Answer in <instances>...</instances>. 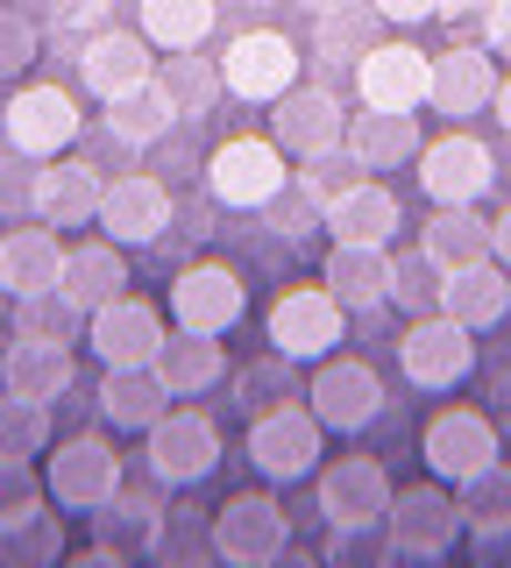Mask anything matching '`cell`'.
<instances>
[{"label": "cell", "instance_id": "obj_1", "mask_svg": "<svg viewBox=\"0 0 511 568\" xmlns=\"http://www.w3.org/2000/svg\"><path fill=\"white\" fill-rule=\"evenodd\" d=\"M0 135H8V150L50 164V156H64L85 135V106H79L72 85H58V79H22L0 100Z\"/></svg>", "mask_w": 511, "mask_h": 568}, {"label": "cell", "instance_id": "obj_2", "mask_svg": "<svg viewBox=\"0 0 511 568\" xmlns=\"http://www.w3.org/2000/svg\"><path fill=\"white\" fill-rule=\"evenodd\" d=\"M384 532H391L398 561H440L454 555V540H462V497L454 484H440V476H419V484L391 490V511H384Z\"/></svg>", "mask_w": 511, "mask_h": 568}, {"label": "cell", "instance_id": "obj_3", "mask_svg": "<svg viewBox=\"0 0 511 568\" xmlns=\"http://www.w3.org/2000/svg\"><path fill=\"white\" fill-rule=\"evenodd\" d=\"M292 185V156L277 150L270 135H227L214 156H206V192L227 213H263L277 192Z\"/></svg>", "mask_w": 511, "mask_h": 568}, {"label": "cell", "instance_id": "obj_4", "mask_svg": "<svg viewBox=\"0 0 511 568\" xmlns=\"http://www.w3.org/2000/svg\"><path fill=\"white\" fill-rule=\"evenodd\" d=\"M164 306H171V327H185V334H235L249 320V277L235 263L192 256V263H178Z\"/></svg>", "mask_w": 511, "mask_h": 568}, {"label": "cell", "instance_id": "obj_5", "mask_svg": "<svg viewBox=\"0 0 511 568\" xmlns=\"http://www.w3.org/2000/svg\"><path fill=\"white\" fill-rule=\"evenodd\" d=\"M263 334H270L277 355H292V363H320L348 342V306L327 292V284H285V292L270 298V313H263Z\"/></svg>", "mask_w": 511, "mask_h": 568}, {"label": "cell", "instance_id": "obj_6", "mask_svg": "<svg viewBox=\"0 0 511 568\" xmlns=\"http://www.w3.org/2000/svg\"><path fill=\"white\" fill-rule=\"evenodd\" d=\"M121 484H129V476H121V448H114L108 434H64V440H50V462H43L50 505L85 511V519H93Z\"/></svg>", "mask_w": 511, "mask_h": 568}, {"label": "cell", "instance_id": "obj_7", "mask_svg": "<svg viewBox=\"0 0 511 568\" xmlns=\"http://www.w3.org/2000/svg\"><path fill=\"white\" fill-rule=\"evenodd\" d=\"M419 192L427 206H483V192L498 185V150L469 129H448L433 142H419Z\"/></svg>", "mask_w": 511, "mask_h": 568}, {"label": "cell", "instance_id": "obj_8", "mask_svg": "<svg viewBox=\"0 0 511 568\" xmlns=\"http://www.w3.org/2000/svg\"><path fill=\"white\" fill-rule=\"evenodd\" d=\"M498 455H504V434L483 405H440L419 426V462H427V476H440V484H462V476L490 469Z\"/></svg>", "mask_w": 511, "mask_h": 568}, {"label": "cell", "instance_id": "obj_9", "mask_svg": "<svg viewBox=\"0 0 511 568\" xmlns=\"http://www.w3.org/2000/svg\"><path fill=\"white\" fill-rule=\"evenodd\" d=\"M100 235L121 242V248H156L178 227V192H171V178L156 171H121L108 178V192H100Z\"/></svg>", "mask_w": 511, "mask_h": 568}, {"label": "cell", "instance_id": "obj_10", "mask_svg": "<svg viewBox=\"0 0 511 568\" xmlns=\"http://www.w3.org/2000/svg\"><path fill=\"white\" fill-rule=\"evenodd\" d=\"M143 462H150V476L164 490H192V484H206V476L221 469V426L206 419L200 405H171V413L143 434Z\"/></svg>", "mask_w": 511, "mask_h": 568}, {"label": "cell", "instance_id": "obj_11", "mask_svg": "<svg viewBox=\"0 0 511 568\" xmlns=\"http://www.w3.org/2000/svg\"><path fill=\"white\" fill-rule=\"evenodd\" d=\"M320 455H327V426L313 419L306 398L249 419V469L263 476V484H298V476L320 469Z\"/></svg>", "mask_w": 511, "mask_h": 568}, {"label": "cell", "instance_id": "obj_12", "mask_svg": "<svg viewBox=\"0 0 511 568\" xmlns=\"http://www.w3.org/2000/svg\"><path fill=\"white\" fill-rule=\"evenodd\" d=\"M398 369L412 390H454V384L476 377V334L433 306L398 334Z\"/></svg>", "mask_w": 511, "mask_h": 568}, {"label": "cell", "instance_id": "obj_13", "mask_svg": "<svg viewBox=\"0 0 511 568\" xmlns=\"http://www.w3.org/2000/svg\"><path fill=\"white\" fill-rule=\"evenodd\" d=\"M306 405L313 419L327 426V434H369V426L384 419V377L362 363V355H320V369H313L306 384Z\"/></svg>", "mask_w": 511, "mask_h": 568}, {"label": "cell", "instance_id": "obj_14", "mask_svg": "<svg viewBox=\"0 0 511 568\" xmlns=\"http://www.w3.org/2000/svg\"><path fill=\"white\" fill-rule=\"evenodd\" d=\"M292 547V511L270 490H242L214 511V555L227 568H270Z\"/></svg>", "mask_w": 511, "mask_h": 568}, {"label": "cell", "instance_id": "obj_15", "mask_svg": "<svg viewBox=\"0 0 511 568\" xmlns=\"http://www.w3.org/2000/svg\"><path fill=\"white\" fill-rule=\"evenodd\" d=\"M164 334H171V320L143 292H121L100 313H85V348L100 355V369H143V363H156Z\"/></svg>", "mask_w": 511, "mask_h": 568}, {"label": "cell", "instance_id": "obj_16", "mask_svg": "<svg viewBox=\"0 0 511 568\" xmlns=\"http://www.w3.org/2000/svg\"><path fill=\"white\" fill-rule=\"evenodd\" d=\"M221 85L235 100H249V106H270L277 93H292V85H298V43H292L285 29H242V36H227Z\"/></svg>", "mask_w": 511, "mask_h": 568}, {"label": "cell", "instance_id": "obj_17", "mask_svg": "<svg viewBox=\"0 0 511 568\" xmlns=\"http://www.w3.org/2000/svg\"><path fill=\"white\" fill-rule=\"evenodd\" d=\"M427 79H433V58L419 43H405V36H377L356 58V100L384 106V114H419L427 106Z\"/></svg>", "mask_w": 511, "mask_h": 568}, {"label": "cell", "instance_id": "obj_18", "mask_svg": "<svg viewBox=\"0 0 511 568\" xmlns=\"http://www.w3.org/2000/svg\"><path fill=\"white\" fill-rule=\"evenodd\" d=\"M498 50L490 43H448L433 58V79H427V106L440 121H476V114H490V100H498Z\"/></svg>", "mask_w": 511, "mask_h": 568}, {"label": "cell", "instance_id": "obj_19", "mask_svg": "<svg viewBox=\"0 0 511 568\" xmlns=\"http://www.w3.org/2000/svg\"><path fill=\"white\" fill-rule=\"evenodd\" d=\"M156 490H164V484H156ZM156 490H129V484H121L108 505L93 511V561L129 568V561L156 555V532H164V511H171Z\"/></svg>", "mask_w": 511, "mask_h": 568}, {"label": "cell", "instance_id": "obj_20", "mask_svg": "<svg viewBox=\"0 0 511 568\" xmlns=\"http://www.w3.org/2000/svg\"><path fill=\"white\" fill-rule=\"evenodd\" d=\"M341 135H348V106H341V93H327V85H292V93L270 100V142L292 164L334 150Z\"/></svg>", "mask_w": 511, "mask_h": 568}, {"label": "cell", "instance_id": "obj_21", "mask_svg": "<svg viewBox=\"0 0 511 568\" xmlns=\"http://www.w3.org/2000/svg\"><path fill=\"white\" fill-rule=\"evenodd\" d=\"M391 511V469L377 455H341L320 469V519L327 526H384Z\"/></svg>", "mask_w": 511, "mask_h": 568}, {"label": "cell", "instance_id": "obj_22", "mask_svg": "<svg viewBox=\"0 0 511 568\" xmlns=\"http://www.w3.org/2000/svg\"><path fill=\"white\" fill-rule=\"evenodd\" d=\"M320 284L348 306V320H377L391 306V248L384 242H327L320 256Z\"/></svg>", "mask_w": 511, "mask_h": 568}, {"label": "cell", "instance_id": "obj_23", "mask_svg": "<svg viewBox=\"0 0 511 568\" xmlns=\"http://www.w3.org/2000/svg\"><path fill=\"white\" fill-rule=\"evenodd\" d=\"M100 192H108V171L93 164V156H50L37 171V221L43 227H93L100 221Z\"/></svg>", "mask_w": 511, "mask_h": 568}, {"label": "cell", "instance_id": "obj_24", "mask_svg": "<svg viewBox=\"0 0 511 568\" xmlns=\"http://www.w3.org/2000/svg\"><path fill=\"white\" fill-rule=\"evenodd\" d=\"M72 384H79L72 342H29V334H8V348H0V390L58 405V398H72Z\"/></svg>", "mask_w": 511, "mask_h": 568}, {"label": "cell", "instance_id": "obj_25", "mask_svg": "<svg viewBox=\"0 0 511 568\" xmlns=\"http://www.w3.org/2000/svg\"><path fill=\"white\" fill-rule=\"evenodd\" d=\"M72 64H79V79H85V93L93 100H114V93H129V85H143L156 58H150V36L143 29H100V36H85V43L72 50Z\"/></svg>", "mask_w": 511, "mask_h": 568}, {"label": "cell", "instance_id": "obj_26", "mask_svg": "<svg viewBox=\"0 0 511 568\" xmlns=\"http://www.w3.org/2000/svg\"><path fill=\"white\" fill-rule=\"evenodd\" d=\"M64 248H72V242L29 213L22 227H8V235H0V292H8V298H29V292L64 284Z\"/></svg>", "mask_w": 511, "mask_h": 568}, {"label": "cell", "instance_id": "obj_27", "mask_svg": "<svg viewBox=\"0 0 511 568\" xmlns=\"http://www.w3.org/2000/svg\"><path fill=\"white\" fill-rule=\"evenodd\" d=\"M320 227H327V242H384L391 248L405 227V200L384 178H362V185H348L341 200L320 206Z\"/></svg>", "mask_w": 511, "mask_h": 568}, {"label": "cell", "instance_id": "obj_28", "mask_svg": "<svg viewBox=\"0 0 511 568\" xmlns=\"http://www.w3.org/2000/svg\"><path fill=\"white\" fill-rule=\"evenodd\" d=\"M440 313L462 320L469 334H490L511 313V271H504L498 256L462 263V271H440Z\"/></svg>", "mask_w": 511, "mask_h": 568}, {"label": "cell", "instance_id": "obj_29", "mask_svg": "<svg viewBox=\"0 0 511 568\" xmlns=\"http://www.w3.org/2000/svg\"><path fill=\"white\" fill-rule=\"evenodd\" d=\"M454 497H462V526H469L476 561L498 555V547L511 540V462H490V469L462 476V484H454Z\"/></svg>", "mask_w": 511, "mask_h": 568}, {"label": "cell", "instance_id": "obj_30", "mask_svg": "<svg viewBox=\"0 0 511 568\" xmlns=\"http://www.w3.org/2000/svg\"><path fill=\"white\" fill-rule=\"evenodd\" d=\"M156 377H164L171 398H206V390L227 377V342H221V334H185V327H171L164 348H156Z\"/></svg>", "mask_w": 511, "mask_h": 568}, {"label": "cell", "instance_id": "obj_31", "mask_svg": "<svg viewBox=\"0 0 511 568\" xmlns=\"http://www.w3.org/2000/svg\"><path fill=\"white\" fill-rule=\"evenodd\" d=\"M171 405H178V398L164 390L156 363H143V369H108V377H100V419L121 426V434H150Z\"/></svg>", "mask_w": 511, "mask_h": 568}, {"label": "cell", "instance_id": "obj_32", "mask_svg": "<svg viewBox=\"0 0 511 568\" xmlns=\"http://www.w3.org/2000/svg\"><path fill=\"white\" fill-rule=\"evenodd\" d=\"M100 106H108L100 121H108V135L121 142V150H156V142H164V135H171V129L185 121V114L171 106V93H164L156 79L129 85V93H114V100H100Z\"/></svg>", "mask_w": 511, "mask_h": 568}, {"label": "cell", "instance_id": "obj_33", "mask_svg": "<svg viewBox=\"0 0 511 568\" xmlns=\"http://www.w3.org/2000/svg\"><path fill=\"white\" fill-rule=\"evenodd\" d=\"M129 284L135 277H129V248H121V242L100 235V242H72V248H64V292H72L85 313H100L108 298L129 292Z\"/></svg>", "mask_w": 511, "mask_h": 568}, {"label": "cell", "instance_id": "obj_34", "mask_svg": "<svg viewBox=\"0 0 511 568\" xmlns=\"http://www.w3.org/2000/svg\"><path fill=\"white\" fill-rule=\"evenodd\" d=\"M72 555V532H64V505H29L14 519H0V568H58Z\"/></svg>", "mask_w": 511, "mask_h": 568}, {"label": "cell", "instance_id": "obj_35", "mask_svg": "<svg viewBox=\"0 0 511 568\" xmlns=\"http://www.w3.org/2000/svg\"><path fill=\"white\" fill-rule=\"evenodd\" d=\"M348 150L362 156V171H398L419 156V114H384V106H362V114H348Z\"/></svg>", "mask_w": 511, "mask_h": 568}, {"label": "cell", "instance_id": "obj_36", "mask_svg": "<svg viewBox=\"0 0 511 568\" xmlns=\"http://www.w3.org/2000/svg\"><path fill=\"white\" fill-rule=\"evenodd\" d=\"M150 79L171 93V106H178L185 121H206V114H214V100L227 93V85H221V58H206V50H164Z\"/></svg>", "mask_w": 511, "mask_h": 568}, {"label": "cell", "instance_id": "obj_37", "mask_svg": "<svg viewBox=\"0 0 511 568\" xmlns=\"http://www.w3.org/2000/svg\"><path fill=\"white\" fill-rule=\"evenodd\" d=\"M419 248H427L440 271L483 263V256H490V221H483V206H433V213H427V235H419Z\"/></svg>", "mask_w": 511, "mask_h": 568}, {"label": "cell", "instance_id": "obj_38", "mask_svg": "<svg viewBox=\"0 0 511 568\" xmlns=\"http://www.w3.org/2000/svg\"><path fill=\"white\" fill-rule=\"evenodd\" d=\"M306 363H292V355H256V363H242V369H227L235 377V405L242 413H277V405H292V398H306V377H298Z\"/></svg>", "mask_w": 511, "mask_h": 568}, {"label": "cell", "instance_id": "obj_39", "mask_svg": "<svg viewBox=\"0 0 511 568\" xmlns=\"http://www.w3.org/2000/svg\"><path fill=\"white\" fill-rule=\"evenodd\" d=\"M377 22H384V14L369 8V0H341V8L313 14V58L356 71V58H362L369 43H377Z\"/></svg>", "mask_w": 511, "mask_h": 568}, {"label": "cell", "instance_id": "obj_40", "mask_svg": "<svg viewBox=\"0 0 511 568\" xmlns=\"http://www.w3.org/2000/svg\"><path fill=\"white\" fill-rule=\"evenodd\" d=\"M150 50H206L214 36V0H143V22Z\"/></svg>", "mask_w": 511, "mask_h": 568}, {"label": "cell", "instance_id": "obj_41", "mask_svg": "<svg viewBox=\"0 0 511 568\" xmlns=\"http://www.w3.org/2000/svg\"><path fill=\"white\" fill-rule=\"evenodd\" d=\"M14 334H29V342H85V306L64 284L29 292V298H14Z\"/></svg>", "mask_w": 511, "mask_h": 568}, {"label": "cell", "instance_id": "obj_42", "mask_svg": "<svg viewBox=\"0 0 511 568\" xmlns=\"http://www.w3.org/2000/svg\"><path fill=\"white\" fill-rule=\"evenodd\" d=\"M50 440H58V434H50V405L0 390V455L37 462V455H50Z\"/></svg>", "mask_w": 511, "mask_h": 568}, {"label": "cell", "instance_id": "obj_43", "mask_svg": "<svg viewBox=\"0 0 511 568\" xmlns=\"http://www.w3.org/2000/svg\"><path fill=\"white\" fill-rule=\"evenodd\" d=\"M391 306L412 313V320L440 306V263L427 256V248H398L391 256Z\"/></svg>", "mask_w": 511, "mask_h": 568}, {"label": "cell", "instance_id": "obj_44", "mask_svg": "<svg viewBox=\"0 0 511 568\" xmlns=\"http://www.w3.org/2000/svg\"><path fill=\"white\" fill-rule=\"evenodd\" d=\"M292 178H298V192H306V200H320V206H327V200H341L348 185H362L369 171H362V156L348 150V142H334V150L306 156V164H298Z\"/></svg>", "mask_w": 511, "mask_h": 568}, {"label": "cell", "instance_id": "obj_45", "mask_svg": "<svg viewBox=\"0 0 511 568\" xmlns=\"http://www.w3.org/2000/svg\"><path fill=\"white\" fill-rule=\"evenodd\" d=\"M320 561L327 568H384V561H398V547L384 526H327Z\"/></svg>", "mask_w": 511, "mask_h": 568}, {"label": "cell", "instance_id": "obj_46", "mask_svg": "<svg viewBox=\"0 0 511 568\" xmlns=\"http://www.w3.org/2000/svg\"><path fill=\"white\" fill-rule=\"evenodd\" d=\"M164 568H185V561H221L214 555V526H200L192 511H164V532H156V555Z\"/></svg>", "mask_w": 511, "mask_h": 568}, {"label": "cell", "instance_id": "obj_47", "mask_svg": "<svg viewBox=\"0 0 511 568\" xmlns=\"http://www.w3.org/2000/svg\"><path fill=\"white\" fill-rule=\"evenodd\" d=\"M504 8H511V0H440L433 22L448 29V43H490L498 22H504Z\"/></svg>", "mask_w": 511, "mask_h": 568}, {"label": "cell", "instance_id": "obj_48", "mask_svg": "<svg viewBox=\"0 0 511 568\" xmlns=\"http://www.w3.org/2000/svg\"><path fill=\"white\" fill-rule=\"evenodd\" d=\"M37 50H43V29L29 22L22 8H8V0H0V79H29Z\"/></svg>", "mask_w": 511, "mask_h": 568}, {"label": "cell", "instance_id": "obj_49", "mask_svg": "<svg viewBox=\"0 0 511 568\" xmlns=\"http://www.w3.org/2000/svg\"><path fill=\"white\" fill-rule=\"evenodd\" d=\"M263 213L277 221V235H285L292 248H306L313 235H327V227H320V200H306V192H298V178H292V185L277 192V200L263 206Z\"/></svg>", "mask_w": 511, "mask_h": 568}, {"label": "cell", "instance_id": "obj_50", "mask_svg": "<svg viewBox=\"0 0 511 568\" xmlns=\"http://www.w3.org/2000/svg\"><path fill=\"white\" fill-rule=\"evenodd\" d=\"M43 476H37V462H14V455H0V519H14V511H29V505H43Z\"/></svg>", "mask_w": 511, "mask_h": 568}, {"label": "cell", "instance_id": "obj_51", "mask_svg": "<svg viewBox=\"0 0 511 568\" xmlns=\"http://www.w3.org/2000/svg\"><path fill=\"white\" fill-rule=\"evenodd\" d=\"M37 156H22V150H8L0 156V213H22L29 221V206H37Z\"/></svg>", "mask_w": 511, "mask_h": 568}, {"label": "cell", "instance_id": "obj_52", "mask_svg": "<svg viewBox=\"0 0 511 568\" xmlns=\"http://www.w3.org/2000/svg\"><path fill=\"white\" fill-rule=\"evenodd\" d=\"M114 22V0H58V29L72 36V50L85 43V36H100Z\"/></svg>", "mask_w": 511, "mask_h": 568}, {"label": "cell", "instance_id": "obj_53", "mask_svg": "<svg viewBox=\"0 0 511 568\" xmlns=\"http://www.w3.org/2000/svg\"><path fill=\"white\" fill-rule=\"evenodd\" d=\"M369 8H377L391 29H419V22H433V8H440V0H369Z\"/></svg>", "mask_w": 511, "mask_h": 568}, {"label": "cell", "instance_id": "obj_54", "mask_svg": "<svg viewBox=\"0 0 511 568\" xmlns=\"http://www.w3.org/2000/svg\"><path fill=\"white\" fill-rule=\"evenodd\" d=\"M483 413L498 419V434L511 440V363H498V369H490V398H483Z\"/></svg>", "mask_w": 511, "mask_h": 568}, {"label": "cell", "instance_id": "obj_55", "mask_svg": "<svg viewBox=\"0 0 511 568\" xmlns=\"http://www.w3.org/2000/svg\"><path fill=\"white\" fill-rule=\"evenodd\" d=\"M490 256H498L504 271H511V206L498 213V221H490Z\"/></svg>", "mask_w": 511, "mask_h": 568}, {"label": "cell", "instance_id": "obj_56", "mask_svg": "<svg viewBox=\"0 0 511 568\" xmlns=\"http://www.w3.org/2000/svg\"><path fill=\"white\" fill-rule=\"evenodd\" d=\"M490 114H498V129L511 135V71H504V79H498V100H490Z\"/></svg>", "mask_w": 511, "mask_h": 568}, {"label": "cell", "instance_id": "obj_57", "mask_svg": "<svg viewBox=\"0 0 511 568\" xmlns=\"http://www.w3.org/2000/svg\"><path fill=\"white\" fill-rule=\"evenodd\" d=\"M490 50H498V58H511V8H504V22H498V36H490Z\"/></svg>", "mask_w": 511, "mask_h": 568}, {"label": "cell", "instance_id": "obj_58", "mask_svg": "<svg viewBox=\"0 0 511 568\" xmlns=\"http://www.w3.org/2000/svg\"><path fill=\"white\" fill-rule=\"evenodd\" d=\"M298 8H313V14H327V8H341V0H298Z\"/></svg>", "mask_w": 511, "mask_h": 568}, {"label": "cell", "instance_id": "obj_59", "mask_svg": "<svg viewBox=\"0 0 511 568\" xmlns=\"http://www.w3.org/2000/svg\"><path fill=\"white\" fill-rule=\"evenodd\" d=\"M242 8H277V0H242Z\"/></svg>", "mask_w": 511, "mask_h": 568}, {"label": "cell", "instance_id": "obj_60", "mask_svg": "<svg viewBox=\"0 0 511 568\" xmlns=\"http://www.w3.org/2000/svg\"><path fill=\"white\" fill-rule=\"evenodd\" d=\"M0 306H8V298H0Z\"/></svg>", "mask_w": 511, "mask_h": 568}, {"label": "cell", "instance_id": "obj_61", "mask_svg": "<svg viewBox=\"0 0 511 568\" xmlns=\"http://www.w3.org/2000/svg\"><path fill=\"white\" fill-rule=\"evenodd\" d=\"M0 298H8V292H0Z\"/></svg>", "mask_w": 511, "mask_h": 568}]
</instances>
